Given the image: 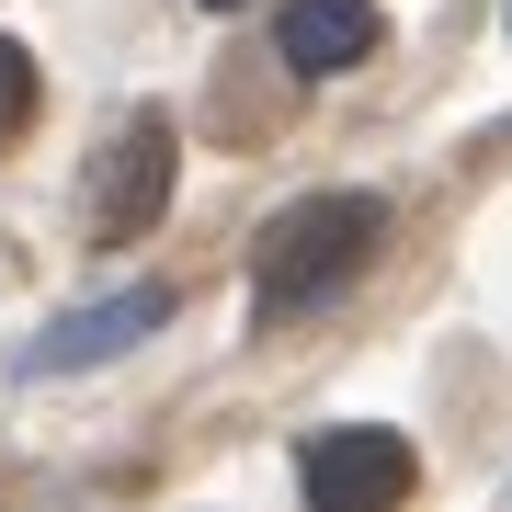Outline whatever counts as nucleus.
<instances>
[{"label": "nucleus", "instance_id": "7", "mask_svg": "<svg viewBox=\"0 0 512 512\" xmlns=\"http://www.w3.org/2000/svg\"><path fill=\"white\" fill-rule=\"evenodd\" d=\"M205 12H239V0H205Z\"/></svg>", "mask_w": 512, "mask_h": 512}, {"label": "nucleus", "instance_id": "6", "mask_svg": "<svg viewBox=\"0 0 512 512\" xmlns=\"http://www.w3.org/2000/svg\"><path fill=\"white\" fill-rule=\"evenodd\" d=\"M23 114H35V57H23L12 35H0V137H12Z\"/></svg>", "mask_w": 512, "mask_h": 512}, {"label": "nucleus", "instance_id": "5", "mask_svg": "<svg viewBox=\"0 0 512 512\" xmlns=\"http://www.w3.org/2000/svg\"><path fill=\"white\" fill-rule=\"evenodd\" d=\"M171 319V285H137V296H103V308H80L69 330H46L35 376H80V365H114L126 342H148V330Z\"/></svg>", "mask_w": 512, "mask_h": 512}, {"label": "nucleus", "instance_id": "3", "mask_svg": "<svg viewBox=\"0 0 512 512\" xmlns=\"http://www.w3.org/2000/svg\"><path fill=\"white\" fill-rule=\"evenodd\" d=\"M296 478H308V501L319 512H365V501H399L410 490V444L399 433H376V421H342V433H319L308 456H296Z\"/></svg>", "mask_w": 512, "mask_h": 512}, {"label": "nucleus", "instance_id": "4", "mask_svg": "<svg viewBox=\"0 0 512 512\" xmlns=\"http://www.w3.org/2000/svg\"><path fill=\"white\" fill-rule=\"evenodd\" d=\"M285 69L296 80H342V69H365V57L387 46V23H376V0H285Z\"/></svg>", "mask_w": 512, "mask_h": 512}, {"label": "nucleus", "instance_id": "2", "mask_svg": "<svg viewBox=\"0 0 512 512\" xmlns=\"http://www.w3.org/2000/svg\"><path fill=\"white\" fill-rule=\"evenodd\" d=\"M171 205V114H126L92 171V239H137Z\"/></svg>", "mask_w": 512, "mask_h": 512}, {"label": "nucleus", "instance_id": "1", "mask_svg": "<svg viewBox=\"0 0 512 512\" xmlns=\"http://www.w3.org/2000/svg\"><path fill=\"white\" fill-rule=\"evenodd\" d=\"M376 239H387V205L376 194H308V205H285L274 228H262V319H296V308H319V296H342L353 274L376 262Z\"/></svg>", "mask_w": 512, "mask_h": 512}]
</instances>
